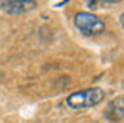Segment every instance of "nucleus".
I'll return each instance as SVG.
<instances>
[{
    "label": "nucleus",
    "mask_w": 124,
    "mask_h": 123,
    "mask_svg": "<svg viewBox=\"0 0 124 123\" xmlns=\"http://www.w3.org/2000/svg\"><path fill=\"white\" fill-rule=\"evenodd\" d=\"M34 7H37V2L34 0H12V2H0V9L5 10L10 15H17L32 10Z\"/></svg>",
    "instance_id": "3"
},
{
    "label": "nucleus",
    "mask_w": 124,
    "mask_h": 123,
    "mask_svg": "<svg viewBox=\"0 0 124 123\" xmlns=\"http://www.w3.org/2000/svg\"><path fill=\"white\" fill-rule=\"evenodd\" d=\"M74 25H76V29L81 34L87 36V37H91V36H101L106 30L104 20H101L97 15H94L91 12H77L74 15Z\"/></svg>",
    "instance_id": "2"
},
{
    "label": "nucleus",
    "mask_w": 124,
    "mask_h": 123,
    "mask_svg": "<svg viewBox=\"0 0 124 123\" xmlns=\"http://www.w3.org/2000/svg\"><path fill=\"white\" fill-rule=\"evenodd\" d=\"M104 98H106V93H104L102 88L92 86V88H87V89L76 91V93L69 95L65 98V103L72 110H85V108H91V106H96V104L102 103Z\"/></svg>",
    "instance_id": "1"
},
{
    "label": "nucleus",
    "mask_w": 124,
    "mask_h": 123,
    "mask_svg": "<svg viewBox=\"0 0 124 123\" xmlns=\"http://www.w3.org/2000/svg\"><path fill=\"white\" fill-rule=\"evenodd\" d=\"M124 115V106H123V98H116L112 101L107 103L106 106V111H104V116L112 123H117L123 120Z\"/></svg>",
    "instance_id": "4"
}]
</instances>
